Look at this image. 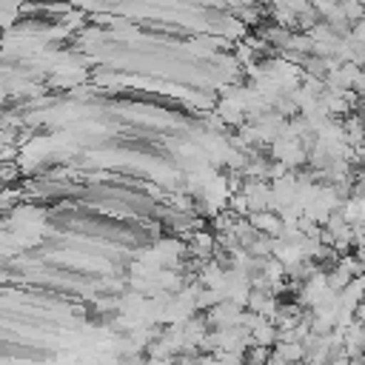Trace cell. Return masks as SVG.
<instances>
[{
  "mask_svg": "<svg viewBox=\"0 0 365 365\" xmlns=\"http://www.w3.org/2000/svg\"><path fill=\"white\" fill-rule=\"evenodd\" d=\"M274 354L282 356L288 365H297L299 359H305V345L302 342H277L274 345Z\"/></svg>",
  "mask_w": 365,
  "mask_h": 365,
  "instance_id": "277c9868",
  "label": "cell"
},
{
  "mask_svg": "<svg viewBox=\"0 0 365 365\" xmlns=\"http://www.w3.org/2000/svg\"><path fill=\"white\" fill-rule=\"evenodd\" d=\"M242 314H245V308H240V305H234V302H220L217 308H211L208 311V325H214V331H228V328H240L242 325Z\"/></svg>",
  "mask_w": 365,
  "mask_h": 365,
  "instance_id": "6da1fadb",
  "label": "cell"
},
{
  "mask_svg": "<svg viewBox=\"0 0 365 365\" xmlns=\"http://www.w3.org/2000/svg\"><path fill=\"white\" fill-rule=\"evenodd\" d=\"M20 11H23L20 6H0V14H3V26H6V31H11V23H14V17H17Z\"/></svg>",
  "mask_w": 365,
  "mask_h": 365,
  "instance_id": "5b68a950",
  "label": "cell"
},
{
  "mask_svg": "<svg viewBox=\"0 0 365 365\" xmlns=\"http://www.w3.org/2000/svg\"><path fill=\"white\" fill-rule=\"evenodd\" d=\"M351 37H354L359 46H365V17H362L359 23H354V26H351Z\"/></svg>",
  "mask_w": 365,
  "mask_h": 365,
  "instance_id": "8992f818",
  "label": "cell"
},
{
  "mask_svg": "<svg viewBox=\"0 0 365 365\" xmlns=\"http://www.w3.org/2000/svg\"><path fill=\"white\" fill-rule=\"evenodd\" d=\"M248 222H251V228H254L257 234L271 237V240H279V237H282V231H285V225H282L279 214H274V211H259V214H251V217H248Z\"/></svg>",
  "mask_w": 365,
  "mask_h": 365,
  "instance_id": "7a4b0ae2",
  "label": "cell"
},
{
  "mask_svg": "<svg viewBox=\"0 0 365 365\" xmlns=\"http://www.w3.org/2000/svg\"><path fill=\"white\" fill-rule=\"evenodd\" d=\"M174 365H200V359H191V356H182V359H177Z\"/></svg>",
  "mask_w": 365,
  "mask_h": 365,
  "instance_id": "52a82bcc",
  "label": "cell"
},
{
  "mask_svg": "<svg viewBox=\"0 0 365 365\" xmlns=\"http://www.w3.org/2000/svg\"><path fill=\"white\" fill-rule=\"evenodd\" d=\"M214 245H217V240H214L208 231H194V234H191V242H188V251H191L194 257H200V259H205V262H208V259H211V254L217 251Z\"/></svg>",
  "mask_w": 365,
  "mask_h": 365,
  "instance_id": "3957f363",
  "label": "cell"
}]
</instances>
